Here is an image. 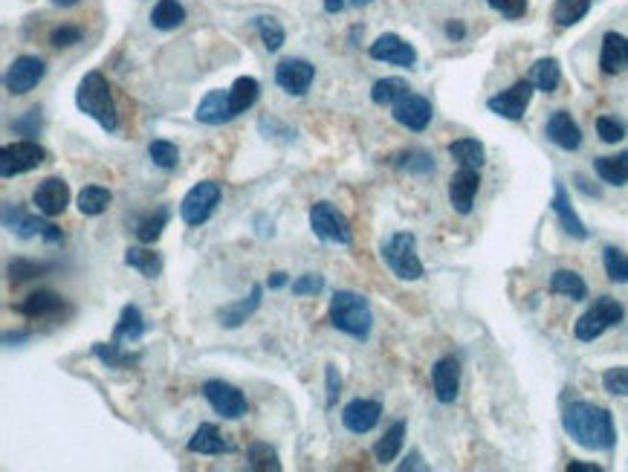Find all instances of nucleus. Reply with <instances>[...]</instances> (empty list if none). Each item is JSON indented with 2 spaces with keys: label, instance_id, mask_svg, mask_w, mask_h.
I'll use <instances>...</instances> for the list:
<instances>
[{
  "label": "nucleus",
  "instance_id": "obj_1",
  "mask_svg": "<svg viewBox=\"0 0 628 472\" xmlns=\"http://www.w3.org/2000/svg\"><path fill=\"white\" fill-rule=\"evenodd\" d=\"M562 426L576 444L594 449V452H608L617 444V429H614L611 412L605 406L588 403V400L571 403L562 415Z\"/></svg>",
  "mask_w": 628,
  "mask_h": 472
},
{
  "label": "nucleus",
  "instance_id": "obj_2",
  "mask_svg": "<svg viewBox=\"0 0 628 472\" xmlns=\"http://www.w3.org/2000/svg\"><path fill=\"white\" fill-rule=\"evenodd\" d=\"M76 108L84 116H90L93 122H99L108 134L119 131V113H116V105H113V93H110L108 79L99 70H90L82 82H79Z\"/></svg>",
  "mask_w": 628,
  "mask_h": 472
},
{
  "label": "nucleus",
  "instance_id": "obj_3",
  "mask_svg": "<svg viewBox=\"0 0 628 472\" xmlns=\"http://www.w3.org/2000/svg\"><path fill=\"white\" fill-rule=\"evenodd\" d=\"M330 325L354 339H368L374 331V313L365 296L354 290H336L328 307Z\"/></svg>",
  "mask_w": 628,
  "mask_h": 472
},
{
  "label": "nucleus",
  "instance_id": "obj_4",
  "mask_svg": "<svg viewBox=\"0 0 628 472\" xmlns=\"http://www.w3.org/2000/svg\"><path fill=\"white\" fill-rule=\"evenodd\" d=\"M380 252H383L385 267L403 281H420L426 273L417 255V238L411 232H394L380 247Z\"/></svg>",
  "mask_w": 628,
  "mask_h": 472
},
{
  "label": "nucleus",
  "instance_id": "obj_5",
  "mask_svg": "<svg viewBox=\"0 0 628 472\" xmlns=\"http://www.w3.org/2000/svg\"><path fill=\"white\" fill-rule=\"evenodd\" d=\"M623 316H626V310H623V305H620L617 299L602 296V299H597L594 305L588 307V310L576 319L574 336L579 342H594V339H600L608 328L620 325Z\"/></svg>",
  "mask_w": 628,
  "mask_h": 472
},
{
  "label": "nucleus",
  "instance_id": "obj_6",
  "mask_svg": "<svg viewBox=\"0 0 628 472\" xmlns=\"http://www.w3.org/2000/svg\"><path fill=\"white\" fill-rule=\"evenodd\" d=\"M310 229L319 241H328V244H339V247H348L354 241V232H351V223L348 218L328 203V200H319L310 206Z\"/></svg>",
  "mask_w": 628,
  "mask_h": 472
},
{
  "label": "nucleus",
  "instance_id": "obj_7",
  "mask_svg": "<svg viewBox=\"0 0 628 472\" xmlns=\"http://www.w3.org/2000/svg\"><path fill=\"white\" fill-rule=\"evenodd\" d=\"M38 215H29L27 209H21V206L3 203V226L9 232H15L24 241H29V238H44L47 244H61L64 241V232L58 226H53V223L44 221V218H38Z\"/></svg>",
  "mask_w": 628,
  "mask_h": 472
},
{
  "label": "nucleus",
  "instance_id": "obj_8",
  "mask_svg": "<svg viewBox=\"0 0 628 472\" xmlns=\"http://www.w3.org/2000/svg\"><path fill=\"white\" fill-rule=\"evenodd\" d=\"M220 197H223V189H220V183L215 180H203V183H197L194 189L186 192V197L180 200V218L186 226H200V223H206L212 215H215V209H218Z\"/></svg>",
  "mask_w": 628,
  "mask_h": 472
},
{
  "label": "nucleus",
  "instance_id": "obj_9",
  "mask_svg": "<svg viewBox=\"0 0 628 472\" xmlns=\"http://www.w3.org/2000/svg\"><path fill=\"white\" fill-rule=\"evenodd\" d=\"M44 160H47V151L35 139H21V142L0 148V174L9 180V177H18V174L38 168Z\"/></svg>",
  "mask_w": 628,
  "mask_h": 472
},
{
  "label": "nucleus",
  "instance_id": "obj_10",
  "mask_svg": "<svg viewBox=\"0 0 628 472\" xmlns=\"http://www.w3.org/2000/svg\"><path fill=\"white\" fill-rule=\"evenodd\" d=\"M47 76V61L38 56H18L6 76H3V87L12 93V96H27L29 90H35L41 79Z\"/></svg>",
  "mask_w": 628,
  "mask_h": 472
},
{
  "label": "nucleus",
  "instance_id": "obj_11",
  "mask_svg": "<svg viewBox=\"0 0 628 472\" xmlns=\"http://www.w3.org/2000/svg\"><path fill=\"white\" fill-rule=\"evenodd\" d=\"M533 82L530 79H521L516 82L513 87H507V90H501V93H495L487 99V108H490L495 116H501V119H510V122H519L524 119V113L530 108V99H533Z\"/></svg>",
  "mask_w": 628,
  "mask_h": 472
},
{
  "label": "nucleus",
  "instance_id": "obj_12",
  "mask_svg": "<svg viewBox=\"0 0 628 472\" xmlns=\"http://www.w3.org/2000/svg\"><path fill=\"white\" fill-rule=\"evenodd\" d=\"M203 397H206V403H209L220 417H226V420H241V417L246 415V409H249L244 391L235 389L232 383H223V380H209V383L203 386Z\"/></svg>",
  "mask_w": 628,
  "mask_h": 472
},
{
  "label": "nucleus",
  "instance_id": "obj_13",
  "mask_svg": "<svg viewBox=\"0 0 628 472\" xmlns=\"http://www.w3.org/2000/svg\"><path fill=\"white\" fill-rule=\"evenodd\" d=\"M313 79H316V67L307 58H284L275 67V84L290 96H304Z\"/></svg>",
  "mask_w": 628,
  "mask_h": 472
},
{
  "label": "nucleus",
  "instance_id": "obj_14",
  "mask_svg": "<svg viewBox=\"0 0 628 472\" xmlns=\"http://www.w3.org/2000/svg\"><path fill=\"white\" fill-rule=\"evenodd\" d=\"M368 56L374 58V61H383V64H394V67H409V70L417 64V50L411 47L406 38H400L397 32L380 35L368 47Z\"/></svg>",
  "mask_w": 628,
  "mask_h": 472
},
{
  "label": "nucleus",
  "instance_id": "obj_15",
  "mask_svg": "<svg viewBox=\"0 0 628 472\" xmlns=\"http://www.w3.org/2000/svg\"><path fill=\"white\" fill-rule=\"evenodd\" d=\"M391 116H394L397 125H403V128H409L414 134H420V131L429 128V122H432L435 111H432V102H429L426 96L406 93V96L391 108Z\"/></svg>",
  "mask_w": 628,
  "mask_h": 472
},
{
  "label": "nucleus",
  "instance_id": "obj_16",
  "mask_svg": "<svg viewBox=\"0 0 628 472\" xmlns=\"http://www.w3.org/2000/svg\"><path fill=\"white\" fill-rule=\"evenodd\" d=\"M478 189H481V174H478V168L466 166L458 168V171L452 174V180H449V203H452V209H455L458 215H469L472 206H475Z\"/></svg>",
  "mask_w": 628,
  "mask_h": 472
},
{
  "label": "nucleus",
  "instance_id": "obj_17",
  "mask_svg": "<svg viewBox=\"0 0 628 472\" xmlns=\"http://www.w3.org/2000/svg\"><path fill=\"white\" fill-rule=\"evenodd\" d=\"M32 203L44 218H55L67 209L70 203V186L61 177H47L38 183V189L32 192Z\"/></svg>",
  "mask_w": 628,
  "mask_h": 472
},
{
  "label": "nucleus",
  "instance_id": "obj_18",
  "mask_svg": "<svg viewBox=\"0 0 628 472\" xmlns=\"http://www.w3.org/2000/svg\"><path fill=\"white\" fill-rule=\"evenodd\" d=\"M380 417H383V403H380V400L356 397V400H351V403L342 409V423H345V429L354 432V435L371 432V429L380 423Z\"/></svg>",
  "mask_w": 628,
  "mask_h": 472
},
{
  "label": "nucleus",
  "instance_id": "obj_19",
  "mask_svg": "<svg viewBox=\"0 0 628 472\" xmlns=\"http://www.w3.org/2000/svg\"><path fill=\"white\" fill-rule=\"evenodd\" d=\"M432 389L440 403H455L458 400V389H461V362L455 357H443L435 362L432 368Z\"/></svg>",
  "mask_w": 628,
  "mask_h": 472
},
{
  "label": "nucleus",
  "instance_id": "obj_20",
  "mask_svg": "<svg viewBox=\"0 0 628 472\" xmlns=\"http://www.w3.org/2000/svg\"><path fill=\"white\" fill-rule=\"evenodd\" d=\"M197 122H203V125H223V122H232L238 113H235V105H232V96H229V90H209L203 99H200V105H197Z\"/></svg>",
  "mask_w": 628,
  "mask_h": 472
},
{
  "label": "nucleus",
  "instance_id": "obj_21",
  "mask_svg": "<svg viewBox=\"0 0 628 472\" xmlns=\"http://www.w3.org/2000/svg\"><path fill=\"white\" fill-rule=\"evenodd\" d=\"M600 70L605 76H620L628 70V38L620 32H605L600 47Z\"/></svg>",
  "mask_w": 628,
  "mask_h": 472
},
{
  "label": "nucleus",
  "instance_id": "obj_22",
  "mask_svg": "<svg viewBox=\"0 0 628 472\" xmlns=\"http://www.w3.org/2000/svg\"><path fill=\"white\" fill-rule=\"evenodd\" d=\"M550 209L556 212V218H559V226L576 238V241H585L588 238V229H585V223L582 218L576 215V209L571 206V195H568V189H565V183H559L556 180V189H553V200H550Z\"/></svg>",
  "mask_w": 628,
  "mask_h": 472
},
{
  "label": "nucleus",
  "instance_id": "obj_23",
  "mask_svg": "<svg viewBox=\"0 0 628 472\" xmlns=\"http://www.w3.org/2000/svg\"><path fill=\"white\" fill-rule=\"evenodd\" d=\"M545 134L547 139H550L553 145H559L562 151H576V148L582 145V131H579V125H576L574 116L568 111L550 113V119H547L545 125Z\"/></svg>",
  "mask_w": 628,
  "mask_h": 472
},
{
  "label": "nucleus",
  "instance_id": "obj_24",
  "mask_svg": "<svg viewBox=\"0 0 628 472\" xmlns=\"http://www.w3.org/2000/svg\"><path fill=\"white\" fill-rule=\"evenodd\" d=\"M18 316H27V319H50L58 316L64 310V299L55 293V290H38V293H29L24 302L12 307Z\"/></svg>",
  "mask_w": 628,
  "mask_h": 472
},
{
  "label": "nucleus",
  "instance_id": "obj_25",
  "mask_svg": "<svg viewBox=\"0 0 628 472\" xmlns=\"http://www.w3.org/2000/svg\"><path fill=\"white\" fill-rule=\"evenodd\" d=\"M261 296H264V287L261 284H255L252 290H249V296L241 299V302H232V305H223L218 310V322L223 328H229V331H235V328H241L246 319L261 307Z\"/></svg>",
  "mask_w": 628,
  "mask_h": 472
},
{
  "label": "nucleus",
  "instance_id": "obj_26",
  "mask_svg": "<svg viewBox=\"0 0 628 472\" xmlns=\"http://www.w3.org/2000/svg\"><path fill=\"white\" fill-rule=\"evenodd\" d=\"M189 452H194V455H223V452H232V446L223 441L215 423H200L197 432L189 438Z\"/></svg>",
  "mask_w": 628,
  "mask_h": 472
},
{
  "label": "nucleus",
  "instance_id": "obj_27",
  "mask_svg": "<svg viewBox=\"0 0 628 472\" xmlns=\"http://www.w3.org/2000/svg\"><path fill=\"white\" fill-rule=\"evenodd\" d=\"M449 157L458 166L481 168L487 163V148H484V142H478V139L472 137L455 139V142H449Z\"/></svg>",
  "mask_w": 628,
  "mask_h": 472
},
{
  "label": "nucleus",
  "instance_id": "obj_28",
  "mask_svg": "<svg viewBox=\"0 0 628 472\" xmlns=\"http://www.w3.org/2000/svg\"><path fill=\"white\" fill-rule=\"evenodd\" d=\"M394 168L403 174H411V177H429V174H435V157L423 148H409L394 157Z\"/></svg>",
  "mask_w": 628,
  "mask_h": 472
},
{
  "label": "nucleus",
  "instance_id": "obj_29",
  "mask_svg": "<svg viewBox=\"0 0 628 472\" xmlns=\"http://www.w3.org/2000/svg\"><path fill=\"white\" fill-rule=\"evenodd\" d=\"M145 336V319L137 305H125L119 313V322L113 328V342H137Z\"/></svg>",
  "mask_w": 628,
  "mask_h": 472
},
{
  "label": "nucleus",
  "instance_id": "obj_30",
  "mask_svg": "<svg viewBox=\"0 0 628 472\" xmlns=\"http://www.w3.org/2000/svg\"><path fill=\"white\" fill-rule=\"evenodd\" d=\"M183 21H186V9L180 0H157L151 9V27L160 29V32L183 27Z\"/></svg>",
  "mask_w": 628,
  "mask_h": 472
},
{
  "label": "nucleus",
  "instance_id": "obj_31",
  "mask_svg": "<svg viewBox=\"0 0 628 472\" xmlns=\"http://www.w3.org/2000/svg\"><path fill=\"white\" fill-rule=\"evenodd\" d=\"M93 357L99 362H105L108 368H134L142 360V354H131L122 348V342H96L93 345Z\"/></svg>",
  "mask_w": 628,
  "mask_h": 472
},
{
  "label": "nucleus",
  "instance_id": "obj_32",
  "mask_svg": "<svg viewBox=\"0 0 628 472\" xmlns=\"http://www.w3.org/2000/svg\"><path fill=\"white\" fill-rule=\"evenodd\" d=\"M406 93H411V87L406 79L400 76H388V79H380L371 87V102L380 105V108H394Z\"/></svg>",
  "mask_w": 628,
  "mask_h": 472
},
{
  "label": "nucleus",
  "instance_id": "obj_33",
  "mask_svg": "<svg viewBox=\"0 0 628 472\" xmlns=\"http://www.w3.org/2000/svg\"><path fill=\"white\" fill-rule=\"evenodd\" d=\"M125 264H128L131 270L142 273L145 278H157L163 273V255L148 250V244H145V247H128V252H125Z\"/></svg>",
  "mask_w": 628,
  "mask_h": 472
},
{
  "label": "nucleus",
  "instance_id": "obj_34",
  "mask_svg": "<svg viewBox=\"0 0 628 472\" xmlns=\"http://www.w3.org/2000/svg\"><path fill=\"white\" fill-rule=\"evenodd\" d=\"M594 171L602 183L608 186H626L628 183V151L614 154V157H600L594 160Z\"/></svg>",
  "mask_w": 628,
  "mask_h": 472
},
{
  "label": "nucleus",
  "instance_id": "obj_35",
  "mask_svg": "<svg viewBox=\"0 0 628 472\" xmlns=\"http://www.w3.org/2000/svg\"><path fill=\"white\" fill-rule=\"evenodd\" d=\"M171 221V209L168 206H160V209H154V212H148L145 218H139L137 221V241L139 244H154V241H160V235H163V229L168 226Z\"/></svg>",
  "mask_w": 628,
  "mask_h": 472
},
{
  "label": "nucleus",
  "instance_id": "obj_36",
  "mask_svg": "<svg viewBox=\"0 0 628 472\" xmlns=\"http://www.w3.org/2000/svg\"><path fill=\"white\" fill-rule=\"evenodd\" d=\"M550 293L568 296V299H574V302H582V299L588 296V284H585L582 276L574 273V270H556V273L550 276Z\"/></svg>",
  "mask_w": 628,
  "mask_h": 472
},
{
  "label": "nucleus",
  "instance_id": "obj_37",
  "mask_svg": "<svg viewBox=\"0 0 628 472\" xmlns=\"http://www.w3.org/2000/svg\"><path fill=\"white\" fill-rule=\"evenodd\" d=\"M403 441H406V420H397V423L385 432L383 438L377 441V446H374V458H377L380 464H391V461L400 455Z\"/></svg>",
  "mask_w": 628,
  "mask_h": 472
},
{
  "label": "nucleus",
  "instance_id": "obj_38",
  "mask_svg": "<svg viewBox=\"0 0 628 472\" xmlns=\"http://www.w3.org/2000/svg\"><path fill=\"white\" fill-rule=\"evenodd\" d=\"M530 82L536 90L542 93H553L559 82H562V70H559V61L556 58H539L533 67H530Z\"/></svg>",
  "mask_w": 628,
  "mask_h": 472
},
{
  "label": "nucleus",
  "instance_id": "obj_39",
  "mask_svg": "<svg viewBox=\"0 0 628 472\" xmlns=\"http://www.w3.org/2000/svg\"><path fill=\"white\" fill-rule=\"evenodd\" d=\"M55 261H32V258H15L9 267H6V276L12 284H24V281H32V278L44 276V273H53Z\"/></svg>",
  "mask_w": 628,
  "mask_h": 472
},
{
  "label": "nucleus",
  "instance_id": "obj_40",
  "mask_svg": "<svg viewBox=\"0 0 628 472\" xmlns=\"http://www.w3.org/2000/svg\"><path fill=\"white\" fill-rule=\"evenodd\" d=\"M246 467L255 472H281V461H278V452L273 446L255 441V444L246 446Z\"/></svg>",
  "mask_w": 628,
  "mask_h": 472
},
{
  "label": "nucleus",
  "instance_id": "obj_41",
  "mask_svg": "<svg viewBox=\"0 0 628 472\" xmlns=\"http://www.w3.org/2000/svg\"><path fill=\"white\" fill-rule=\"evenodd\" d=\"M229 96H232L235 113L241 116V113H246L255 102H258L261 84H258V79H252V76H241V79H235V84L229 87Z\"/></svg>",
  "mask_w": 628,
  "mask_h": 472
},
{
  "label": "nucleus",
  "instance_id": "obj_42",
  "mask_svg": "<svg viewBox=\"0 0 628 472\" xmlns=\"http://www.w3.org/2000/svg\"><path fill=\"white\" fill-rule=\"evenodd\" d=\"M252 27L258 29L261 44H264V50H267V53H278V50L284 47L287 32H284V27H281L275 18H270V15H258V18H252Z\"/></svg>",
  "mask_w": 628,
  "mask_h": 472
},
{
  "label": "nucleus",
  "instance_id": "obj_43",
  "mask_svg": "<svg viewBox=\"0 0 628 472\" xmlns=\"http://www.w3.org/2000/svg\"><path fill=\"white\" fill-rule=\"evenodd\" d=\"M591 12V0H556L553 3V21L559 27H576Z\"/></svg>",
  "mask_w": 628,
  "mask_h": 472
},
{
  "label": "nucleus",
  "instance_id": "obj_44",
  "mask_svg": "<svg viewBox=\"0 0 628 472\" xmlns=\"http://www.w3.org/2000/svg\"><path fill=\"white\" fill-rule=\"evenodd\" d=\"M110 200H113V195L105 186H84L79 192V212L87 218H96V215L108 212Z\"/></svg>",
  "mask_w": 628,
  "mask_h": 472
},
{
  "label": "nucleus",
  "instance_id": "obj_45",
  "mask_svg": "<svg viewBox=\"0 0 628 472\" xmlns=\"http://www.w3.org/2000/svg\"><path fill=\"white\" fill-rule=\"evenodd\" d=\"M148 157H151L154 166L163 168V171H174L177 163H180V151H177V145L168 142V139H154V142L148 145Z\"/></svg>",
  "mask_w": 628,
  "mask_h": 472
},
{
  "label": "nucleus",
  "instance_id": "obj_46",
  "mask_svg": "<svg viewBox=\"0 0 628 472\" xmlns=\"http://www.w3.org/2000/svg\"><path fill=\"white\" fill-rule=\"evenodd\" d=\"M602 264H605V273L614 284H628V255L617 247H605L602 252Z\"/></svg>",
  "mask_w": 628,
  "mask_h": 472
},
{
  "label": "nucleus",
  "instance_id": "obj_47",
  "mask_svg": "<svg viewBox=\"0 0 628 472\" xmlns=\"http://www.w3.org/2000/svg\"><path fill=\"white\" fill-rule=\"evenodd\" d=\"M602 389L614 397H628V365H617V368H608L602 374Z\"/></svg>",
  "mask_w": 628,
  "mask_h": 472
},
{
  "label": "nucleus",
  "instance_id": "obj_48",
  "mask_svg": "<svg viewBox=\"0 0 628 472\" xmlns=\"http://www.w3.org/2000/svg\"><path fill=\"white\" fill-rule=\"evenodd\" d=\"M41 128H44V116H41L38 108H32V111L24 113L21 119H15V122H12V131H15L18 137H27V139L38 137V134H41Z\"/></svg>",
  "mask_w": 628,
  "mask_h": 472
},
{
  "label": "nucleus",
  "instance_id": "obj_49",
  "mask_svg": "<svg viewBox=\"0 0 628 472\" xmlns=\"http://www.w3.org/2000/svg\"><path fill=\"white\" fill-rule=\"evenodd\" d=\"M82 29L73 27V24H61V27H55L50 32V44L58 47V50H67V47H73V44H79L82 41Z\"/></svg>",
  "mask_w": 628,
  "mask_h": 472
},
{
  "label": "nucleus",
  "instance_id": "obj_50",
  "mask_svg": "<svg viewBox=\"0 0 628 472\" xmlns=\"http://www.w3.org/2000/svg\"><path fill=\"white\" fill-rule=\"evenodd\" d=\"M597 134H600L602 142L614 145V142H620V139L626 137V125L617 122L614 116H600V119H597Z\"/></svg>",
  "mask_w": 628,
  "mask_h": 472
},
{
  "label": "nucleus",
  "instance_id": "obj_51",
  "mask_svg": "<svg viewBox=\"0 0 628 472\" xmlns=\"http://www.w3.org/2000/svg\"><path fill=\"white\" fill-rule=\"evenodd\" d=\"M487 6L504 15L507 21H519L527 15V0H487Z\"/></svg>",
  "mask_w": 628,
  "mask_h": 472
},
{
  "label": "nucleus",
  "instance_id": "obj_52",
  "mask_svg": "<svg viewBox=\"0 0 628 472\" xmlns=\"http://www.w3.org/2000/svg\"><path fill=\"white\" fill-rule=\"evenodd\" d=\"M325 290V278L319 273H304L293 281V296H316Z\"/></svg>",
  "mask_w": 628,
  "mask_h": 472
},
{
  "label": "nucleus",
  "instance_id": "obj_53",
  "mask_svg": "<svg viewBox=\"0 0 628 472\" xmlns=\"http://www.w3.org/2000/svg\"><path fill=\"white\" fill-rule=\"evenodd\" d=\"M325 380H328V409H333L336 400H339V394H342V377H339V368L336 365L325 368Z\"/></svg>",
  "mask_w": 628,
  "mask_h": 472
},
{
  "label": "nucleus",
  "instance_id": "obj_54",
  "mask_svg": "<svg viewBox=\"0 0 628 472\" xmlns=\"http://www.w3.org/2000/svg\"><path fill=\"white\" fill-rule=\"evenodd\" d=\"M29 339H32V334H29V331H6V334H3V345H6V348H12V345L29 342Z\"/></svg>",
  "mask_w": 628,
  "mask_h": 472
},
{
  "label": "nucleus",
  "instance_id": "obj_55",
  "mask_svg": "<svg viewBox=\"0 0 628 472\" xmlns=\"http://www.w3.org/2000/svg\"><path fill=\"white\" fill-rule=\"evenodd\" d=\"M466 35V27L461 21H446V38L449 41H461Z\"/></svg>",
  "mask_w": 628,
  "mask_h": 472
},
{
  "label": "nucleus",
  "instance_id": "obj_56",
  "mask_svg": "<svg viewBox=\"0 0 628 472\" xmlns=\"http://www.w3.org/2000/svg\"><path fill=\"white\" fill-rule=\"evenodd\" d=\"M420 461H423V458H420V452H411L409 458L400 464V470L403 472L406 470H429V467H426V464H420Z\"/></svg>",
  "mask_w": 628,
  "mask_h": 472
},
{
  "label": "nucleus",
  "instance_id": "obj_57",
  "mask_svg": "<svg viewBox=\"0 0 628 472\" xmlns=\"http://www.w3.org/2000/svg\"><path fill=\"white\" fill-rule=\"evenodd\" d=\"M568 472H602L600 464H585V461H571Z\"/></svg>",
  "mask_w": 628,
  "mask_h": 472
},
{
  "label": "nucleus",
  "instance_id": "obj_58",
  "mask_svg": "<svg viewBox=\"0 0 628 472\" xmlns=\"http://www.w3.org/2000/svg\"><path fill=\"white\" fill-rule=\"evenodd\" d=\"M345 6H348V0H325V12L328 15H339Z\"/></svg>",
  "mask_w": 628,
  "mask_h": 472
},
{
  "label": "nucleus",
  "instance_id": "obj_59",
  "mask_svg": "<svg viewBox=\"0 0 628 472\" xmlns=\"http://www.w3.org/2000/svg\"><path fill=\"white\" fill-rule=\"evenodd\" d=\"M284 284H287V273H273L270 281H267V287H270V290H278V287H284Z\"/></svg>",
  "mask_w": 628,
  "mask_h": 472
},
{
  "label": "nucleus",
  "instance_id": "obj_60",
  "mask_svg": "<svg viewBox=\"0 0 628 472\" xmlns=\"http://www.w3.org/2000/svg\"><path fill=\"white\" fill-rule=\"evenodd\" d=\"M53 6H61V9H70V6H76V3H82V0H50Z\"/></svg>",
  "mask_w": 628,
  "mask_h": 472
},
{
  "label": "nucleus",
  "instance_id": "obj_61",
  "mask_svg": "<svg viewBox=\"0 0 628 472\" xmlns=\"http://www.w3.org/2000/svg\"><path fill=\"white\" fill-rule=\"evenodd\" d=\"M348 3H351V6H356V9H359V6H368V3H374V0H348Z\"/></svg>",
  "mask_w": 628,
  "mask_h": 472
}]
</instances>
